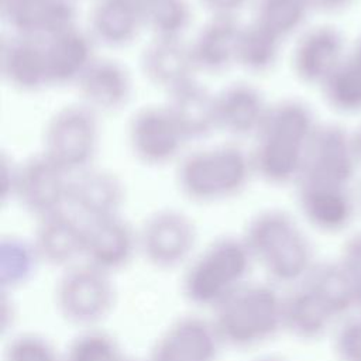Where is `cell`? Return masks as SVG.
<instances>
[{
	"instance_id": "7bdbcfd3",
	"label": "cell",
	"mask_w": 361,
	"mask_h": 361,
	"mask_svg": "<svg viewBox=\"0 0 361 361\" xmlns=\"http://www.w3.org/2000/svg\"><path fill=\"white\" fill-rule=\"evenodd\" d=\"M355 286H357V307L355 309H358L361 312V282L355 283Z\"/></svg>"
},
{
	"instance_id": "30bf717a",
	"label": "cell",
	"mask_w": 361,
	"mask_h": 361,
	"mask_svg": "<svg viewBox=\"0 0 361 361\" xmlns=\"http://www.w3.org/2000/svg\"><path fill=\"white\" fill-rule=\"evenodd\" d=\"M128 144L145 165H165L175 159L186 142L166 106H145L128 123Z\"/></svg>"
},
{
	"instance_id": "603a6c76",
	"label": "cell",
	"mask_w": 361,
	"mask_h": 361,
	"mask_svg": "<svg viewBox=\"0 0 361 361\" xmlns=\"http://www.w3.org/2000/svg\"><path fill=\"white\" fill-rule=\"evenodd\" d=\"M348 172L350 159L343 135L333 128L313 131L306 148L300 182L340 186Z\"/></svg>"
},
{
	"instance_id": "9c48e42d",
	"label": "cell",
	"mask_w": 361,
	"mask_h": 361,
	"mask_svg": "<svg viewBox=\"0 0 361 361\" xmlns=\"http://www.w3.org/2000/svg\"><path fill=\"white\" fill-rule=\"evenodd\" d=\"M71 176L44 154L30 157L17 166L13 199L37 220L69 206Z\"/></svg>"
},
{
	"instance_id": "b9f144b4",
	"label": "cell",
	"mask_w": 361,
	"mask_h": 361,
	"mask_svg": "<svg viewBox=\"0 0 361 361\" xmlns=\"http://www.w3.org/2000/svg\"><path fill=\"white\" fill-rule=\"evenodd\" d=\"M251 361H289L281 355H274V354H268V355H261V357H257Z\"/></svg>"
},
{
	"instance_id": "f6af8a7d",
	"label": "cell",
	"mask_w": 361,
	"mask_h": 361,
	"mask_svg": "<svg viewBox=\"0 0 361 361\" xmlns=\"http://www.w3.org/2000/svg\"><path fill=\"white\" fill-rule=\"evenodd\" d=\"M360 61H361V55H360ZM361 66V65H360Z\"/></svg>"
},
{
	"instance_id": "7c38bea8",
	"label": "cell",
	"mask_w": 361,
	"mask_h": 361,
	"mask_svg": "<svg viewBox=\"0 0 361 361\" xmlns=\"http://www.w3.org/2000/svg\"><path fill=\"white\" fill-rule=\"evenodd\" d=\"M140 254L138 230L120 214L85 221L83 262L114 275Z\"/></svg>"
},
{
	"instance_id": "e575fe53",
	"label": "cell",
	"mask_w": 361,
	"mask_h": 361,
	"mask_svg": "<svg viewBox=\"0 0 361 361\" xmlns=\"http://www.w3.org/2000/svg\"><path fill=\"white\" fill-rule=\"evenodd\" d=\"M329 97L341 107H353L361 103V66L333 71L327 78Z\"/></svg>"
},
{
	"instance_id": "ba28073f",
	"label": "cell",
	"mask_w": 361,
	"mask_h": 361,
	"mask_svg": "<svg viewBox=\"0 0 361 361\" xmlns=\"http://www.w3.org/2000/svg\"><path fill=\"white\" fill-rule=\"evenodd\" d=\"M140 254L162 271L185 267L196 254L197 228L193 220L175 209L157 210L138 228Z\"/></svg>"
},
{
	"instance_id": "44dd1931",
	"label": "cell",
	"mask_w": 361,
	"mask_h": 361,
	"mask_svg": "<svg viewBox=\"0 0 361 361\" xmlns=\"http://www.w3.org/2000/svg\"><path fill=\"white\" fill-rule=\"evenodd\" d=\"M165 104L186 141L200 140L217 130L216 94L195 79L168 92Z\"/></svg>"
},
{
	"instance_id": "f546056e",
	"label": "cell",
	"mask_w": 361,
	"mask_h": 361,
	"mask_svg": "<svg viewBox=\"0 0 361 361\" xmlns=\"http://www.w3.org/2000/svg\"><path fill=\"white\" fill-rule=\"evenodd\" d=\"M281 41V38L252 21L241 28L237 65L251 73L268 72L278 59Z\"/></svg>"
},
{
	"instance_id": "83f0119b",
	"label": "cell",
	"mask_w": 361,
	"mask_h": 361,
	"mask_svg": "<svg viewBox=\"0 0 361 361\" xmlns=\"http://www.w3.org/2000/svg\"><path fill=\"white\" fill-rule=\"evenodd\" d=\"M340 54V38L330 28H316L302 37L293 55L296 73L306 82L327 79Z\"/></svg>"
},
{
	"instance_id": "8992f818",
	"label": "cell",
	"mask_w": 361,
	"mask_h": 361,
	"mask_svg": "<svg viewBox=\"0 0 361 361\" xmlns=\"http://www.w3.org/2000/svg\"><path fill=\"white\" fill-rule=\"evenodd\" d=\"M111 276L83 261L63 269L55 286V306L61 317L85 329L106 320L117 299Z\"/></svg>"
},
{
	"instance_id": "484cf974",
	"label": "cell",
	"mask_w": 361,
	"mask_h": 361,
	"mask_svg": "<svg viewBox=\"0 0 361 361\" xmlns=\"http://www.w3.org/2000/svg\"><path fill=\"white\" fill-rule=\"evenodd\" d=\"M299 204L306 220L322 231L343 228L351 216L350 202L340 186L300 182Z\"/></svg>"
},
{
	"instance_id": "d4e9b609",
	"label": "cell",
	"mask_w": 361,
	"mask_h": 361,
	"mask_svg": "<svg viewBox=\"0 0 361 361\" xmlns=\"http://www.w3.org/2000/svg\"><path fill=\"white\" fill-rule=\"evenodd\" d=\"M302 285L312 290L336 319L357 307L355 281L340 261L316 262Z\"/></svg>"
},
{
	"instance_id": "e0dca14e",
	"label": "cell",
	"mask_w": 361,
	"mask_h": 361,
	"mask_svg": "<svg viewBox=\"0 0 361 361\" xmlns=\"http://www.w3.org/2000/svg\"><path fill=\"white\" fill-rule=\"evenodd\" d=\"M0 65L4 80L21 92L49 86L44 39L13 34L1 41Z\"/></svg>"
},
{
	"instance_id": "3957f363",
	"label": "cell",
	"mask_w": 361,
	"mask_h": 361,
	"mask_svg": "<svg viewBox=\"0 0 361 361\" xmlns=\"http://www.w3.org/2000/svg\"><path fill=\"white\" fill-rule=\"evenodd\" d=\"M210 320L224 347H259L283 331V295L272 282L248 281L213 310Z\"/></svg>"
},
{
	"instance_id": "ac0fdd59",
	"label": "cell",
	"mask_w": 361,
	"mask_h": 361,
	"mask_svg": "<svg viewBox=\"0 0 361 361\" xmlns=\"http://www.w3.org/2000/svg\"><path fill=\"white\" fill-rule=\"evenodd\" d=\"M49 86L78 83L80 76L96 59L92 35L78 25L66 28L44 39Z\"/></svg>"
},
{
	"instance_id": "d6a6232c",
	"label": "cell",
	"mask_w": 361,
	"mask_h": 361,
	"mask_svg": "<svg viewBox=\"0 0 361 361\" xmlns=\"http://www.w3.org/2000/svg\"><path fill=\"white\" fill-rule=\"evenodd\" d=\"M118 341L96 327L83 330L69 344L63 361H124Z\"/></svg>"
},
{
	"instance_id": "f1b7e54d",
	"label": "cell",
	"mask_w": 361,
	"mask_h": 361,
	"mask_svg": "<svg viewBox=\"0 0 361 361\" xmlns=\"http://www.w3.org/2000/svg\"><path fill=\"white\" fill-rule=\"evenodd\" d=\"M41 259L32 241L16 235L1 238L0 244V281L3 290H13L28 283Z\"/></svg>"
},
{
	"instance_id": "d6986e66",
	"label": "cell",
	"mask_w": 361,
	"mask_h": 361,
	"mask_svg": "<svg viewBox=\"0 0 361 361\" xmlns=\"http://www.w3.org/2000/svg\"><path fill=\"white\" fill-rule=\"evenodd\" d=\"M264 94L252 85L235 82L216 94L217 130L234 137L255 135L268 110Z\"/></svg>"
},
{
	"instance_id": "8fae6325",
	"label": "cell",
	"mask_w": 361,
	"mask_h": 361,
	"mask_svg": "<svg viewBox=\"0 0 361 361\" xmlns=\"http://www.w3.org/2000/svg\"><path fill=\"white\" fill-rule=\"evenodd\" d=\"M221 347L212 320L186 314L157 337L147 361H217Z\"/></svg>"
},
{
	"instance_id": "4316f807",
	"label": "cell",
	"mask_w": 361,
	"mask_h": 361,
	"mask_svg": "<svg viewBox=\"0 0 361 361\" xmlns=\"http://www.w3.org/2000/svg\"><path fill=\"white\" fill-rule=\"evenodd\" d=\"M142 27L140 14L121 0H99L90 13V35L107 47L128 45Z\"/></svg>"
},
{
	"instance_id": "4dcf8cb0",
	"label": "cell",
	"mask_w": 361,
	"mask_h": 361,
	"mask_svg": "<svg viewBox=\"0 0 361 361\" xmlns=\"http://www.w3.org/2000/svg\"><path fill=\"white\" fill-rule=\"evenodd\" d=\"M307 8V0H257L254 23L283 39L302 24Z\"/></svg>"
},
{
	"instance_id": "836d02e7",
	"label": "cell",
	"mask_w": 361,
	"mask_h": 361,
	"mask_svg": "<svg viewBox=\"0 0 361 361\" xmlns=\"http://www.w3.org/2000/svg\"><path fill=\"white\" fill-rule=\"evenodd\" d=\"M4 361H63L45 337L35 333L14 336L4 348Z\"/></svg>"
},
{
	"instance_id": "8d00e7d4",
	"label": "cell",
	"mask_w": 361,
	"mask_h": 361,
	"mask_svg": "<svg viewBox=\"0 0 361 361\" xmlns=\"http://www.w3.org/2000/svg\"><path fill=\"white\" fill-rule=\"evenodd\" d=\"M340 262L353 276L355 283L361 282V234H357L347 241Z\"/></svg>"
},
{
	"instance_id": "ffe728a7",
	"label": "cell",
	"mask_w": 361,
	"mask_h": 361,
	"mask_svg": "<svg viewBox=\"0 0 361 361\" xmlns=\"http://www.w3.org/2000/svg\"><path fill=\"white\" fill-rule=\"evenodd\" d=\"M141 71L149 83L171 92L195 79L193 73L197 68L190 45L182 38H154L141 54Z\"/></svg>"
},
{
	"instance_id": "2e32d148",
	"label": "cell",
	"mask_w": 361,
	"mask_h": 361,
	"mask_svg": "<svg viewBox=\"0 0 361 361\" xmlns=\"http://www.w3.org/2000/svg\"><path fill=\"white\" fill-rule=\"evenodd\" d=\"M123 182L110 171L87 168L71 179L69 206L85 220L120 214L124 203Z\"/></svg>"
},
{
	"instance_id": "7402d4cb",
	"label": "cell",
	"mask_w": 361,
	"mask_h": 361,
	"mask_svg": "<svg viewBox=\"0 0 361 361\" xmlns=\"http://www.w3.org/2000/svg\"><path fill=\"white\" fill-rule=\"evenodd\" d=\"M241 28L235 17H212L190 44L196 68L207 73H220L237 65Z\"/></svg>"
},
{
	"instance_id": "52a82bcc",
	"label": "cell",
	"mask_w": 361,
	"mask_h": 361,
	"mask_svg": "<svg viewBox=\"0 0 361 361\" xmlns=\"http://www.w3.org/2000/svg\"><path fill=\"white\" fill-rule=\"evenodd\" d=\"M97 114L85 104L59 109L47 123L42 154L69 175L90 168L99 147Z\"/></svg>"
},
{
	"instance_id": "f35d334b",
	"label": "cell",
	"mask_w": 361,
	"mask_h": 361,
	"mask_svg": "<svg viewBox=\"0 0 361 361\" xmlns=\"http://www.w3.org/2000/svg\"><path fill=\"white\" fill-rule=\"evenodd\" d=\"M17 166L6 154L1 155V197L3 200L13 199L16 179H17Z\"/></svg>"
},
{
	"instance_id": "277c9868",
	"label": "cell",
	"mask_w": 361,
	"mask_h": 361,
	"mask_svg": "<svg viewBox=\"0 0 361 361\" xmlns=\"http://www.w3.org/2000/svg\"><path fill=\"white\" fill-rule=\"evenodd\" d=\"M252 267L243 237H219L196 251L183 267L182 296L196 307L214 310L250 281Z\"/></svg>"
},
{
	"instance_id": "d590c367",
	"label": "cell",
	"mask_w": 361,
	"mask_h": 361,
	"mask_svg": "<svg viewBox=\"0 0 361 361\" xmlns=\"http://www.w3.org/2000/svg\"><path fill=\"white\" fill-rule=\"evenodd\" d=\"M334 351L340 361H361V316L341 324L334 337Z\"/></svg>"
},
{
	"instance_id": "ee69618b",
	"label": "cell",
	"mask_w": 361,
	"mask_h": 361,
	"mask_svg": "<svg viewBox=\"0 0 361 361\" xmlns=\"http://www.w3.org/2000/svg\"><path fill=\"white\" fill-rule=\"evenodd\" d=\"M124 361H135V360H131V358H128V357H126V358H124Z\"/></svg>"
},
{
	"instance_id": "9a60e30c",
	"label": "cell",
	"mask_w": 361,
	"mask_h": 361,
	"mask_svg": "<svg viewBox=\"0 0 361 361\" xmlns=\"http://www.w3.org/2000/svg\"><path fill=\"white\" fill-rule=\"evenodd\" d=\"M76 85L82 104L96 114L120 111L133 94L130 72L124 65L109 58L94 59Z\"/></svg>"
},
{
	"instance_id": "cb8c5ba5",
	"label": "cell",
	"mask_w": 361,
	"mask_h": 361,
	"mask_svg": "<svg viewBox=\"0 0 361 361\" xmlns=\"http://www.w3.org/2000/svg\"><path fill=\"white\" fill-rule=\"evenodd\" d=\"M336 317L309 290L299 283L283 295V331L300 340L322 338L334 323Z\"/></svg>"
},
{
	"instance_id": "5bb4252c",
	"label": "cell",
	"mask_w": 361,
	"mask_h": 361,
	"mask_svg": "<svg viewBox=\"0 0 361 361\" xmlns=\"http://www.w3.org/2000/svg\"><path fill=\"white\" fill-rule=\"evenodd\" d=\"M41 264L68 269L83 261L85 221L62 210L38 219L31 240Z\"/></svg>"
},
{
	"instance_id": "7a4b0ae2",
	"label": "cell",
	"mask_w": 361,
	"mask_h": 361,
	"mask_svg": "<svg viewBox=\"0 0 361 361\" xmlns=\"http://www.w3.org/2000/svg\"><path fill=\"white\" fill-rule=\"evenodd\" d=\"M243 240L272 283L299 285L313 268L309 238L292 216L269 209L257 213L247 224Z\"/></svg>"
},
{
	"instance_id": "60d3db41",
	"label": "cell",
	"mask_w": 361,
	"mask_h": 361,
	"mask_svg": "<svg viewBox=\"0 0 361 361\" xmlns=\"http://www.w3.org/2000/svg\"><path fill=\"white\" fill-rule=\"evenodd\" d=\"M345 0H307L309 7H316V8H334L344 3Z\"/></svg>"
},
{
	"instance_id": "5b68a950",
	"label": "cell",
	"mask_w": 361,
	"mask_h": 361,
	"mask_svg": "<svg viewBox=\"0 0 361 361\" xmlns=\"http://www.w3.org/2000/svg\"><path fill=\"white\" fill-rule=\"evenodd\" d=\"M252 172L250 154L234 144H221L186 155L178 166L176 180L189 200L214 203L241 193Z\"/></svg>"
},
{
	"instance_id": "6da1fadb",
	"label": "cell",
	"mask_w": 361,
	"mask_h": 361,
	"mask_svg": "<svg viewBox=\"0 0 361 361\" xmlns=\"http://www.w3.org/2000/svg\"><path fill=\"white\" fill-rule=\"evenodd\" d=\"M312 130V116L299 102L268 107L250 154L252 169L265 182L283 185L300 175Z\"/></svg>"
},
{
	"instance_id": "1f68e13d",
	"label": "cell",
	"mask_w": 361,
	"mask_h": 361,
	"mask_svg": "<svg viewBox=\"0 0 361 361\" xmlns=\"http://www.w3.org/2000/svg\"><path fill=\"white\" fill-rule=\"evenodd\" d=\"M192 21V8L188 0H152L144 16L154 38L180 39Z\"/></svg>"
},
{
	"instance_id": "ab89813d",
	"label": "cell",
	"mask_w": 361,
	"mask_h": 361,
	"mask_svg": "<svg viewBox=\"0 0 361 361\" xmlns=\"http://www.w3.org/2000/svg\"><path fill=\"white\" fill-rule=\"evenodd\" d=\"M123 3H126L128 7H131L135 13L140 14V17L142 18V23H144V16L148 10V7L151 6L152 0H121Z\"/></svg>"
},
{
	"instance_id": "4fadbf2b",
	"label": "cell",
	"mask_w": 361,
	"mask_h": 361,
	"mask_svg": "<svg viewBox=\"0 0 361 361\" xmlns=\"http://www.w3.org/2000/svg\"><path fill=\"white\" fill-rule=\"evenodd\" d=\"M3 20L13 34L47 39L76 25L73 0H0Z\"/></svg>"
},
{
	"instance_id": "74e56055",
	"label": "cell",
	"mask_w": 361,
	"mask_h": 361,
	"mask_svg": "<svg viewBox=\"0 0 361 361\" xmlns=\"http://www.w3.org/2000/svg\"><path fill=\"white\" fill-rule=\"evenodd\" d=\"M213 17H235L248 0H200Z\"/></svg>"
}]
</instances>
